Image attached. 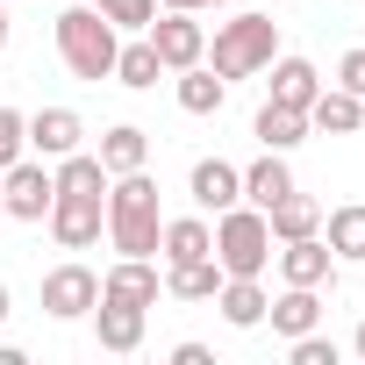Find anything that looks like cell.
I'll use <instances>...</instances> for the list:
<instances>
[{
	"instance_id": "cell-29",
	"label": "cell",
	"mask_w": 365,
	"mask_h": 365,
	"mask_svg": "<svg viewBox=\"0 0 365 365\" xmlns=\"http://www.w3.org/2000/svg\"><path fill=\"white\" fill-rule=\"evenodd\" d=\"M294 344V365H336V344L322 336V329H301V336H287Z\"/></svg>"
},
{
	"instance_id": "cell-24",
	"label": "cell",
	"mask_w": 365,
	"mask_h": 365,
	"mask_svg": "<svg viewBox=\"0 0 365 365\" xmlns=\"http://www.w3.org/2000/svg\"><path fill=\"white\" fill-rule=\"evenodd\" d=\"M251 136H258L265 150H294V143H308V115H301V108L265 101V108H258V122H251Z\"/></svg>"
},
{
	"instance_id": "cell-4",
	"label": "cell",
	"mask_w": 365,
	"mask_h": 365,
	"mask_svg": "<svg viewBox=\"0 0 365 365\" xmlns=\"http://www.w3.org/2000/svg\"><path fill=\"white\" fill-rule=\"evenodd\" d=\"M272 58H279V22H272V15H230V22L215 29V43H208L201 65H215V79H251V72H265Z\"/></svg>"
},
{
	"instance_id": "cell-6",
	"label": "cell",
	"mask_w": 365,
	"mask_h": 365,
	"mask_svg": "<svg viewBox=\"0 0 365 365\" xmlns=\"http://www.w3.org/2000/svg\"><path fill=\"white\" fill-rule=\"evenodd\" d=\"M51 194H58V179H51L43 158H15L8 172H0V215H15V222H43Z\"/></svg>"
},
{
	"instance_id": "cell-12",
	"label": "cell",
	"mask_w": 365,
	"mask_h": 365,
	"mask_svg": "<svg viewBox=\"0 0 365 365\" xmlns=\"http://www.w3.org/2000/svg\"><path fill=\"white\" fill-rule=\"evenodd\" d=\"M101 294H108V301L158 308V294H165V272H158V258H122V265H108V272H101Z\"/></svg>"
},
{
	"instance_id": "cell-19",
	"label": "cell",
	"mask_w": 365,
	"mask_h": 365,
	"mask_svg": "<svg viewBox=\"0 0 365 365\" xmlns=\"http://www.w3.org/2000/svg\"><path fill=\"white\" fill-rule=\"evenodd\" d=\"M265 322L279 329V336H301V329H322V287H287L272 308H265Z\"/></svg>"
},
{
	"instance_id": "cell-13",
	"label": "cell",
	"mask_w": 365,
	"mask_h": 365,
	"mask_svg": "<svg viewBox=\"0 0 365 365\" xmlns=\"http://www.w3.org/2000/svg\"><path fill=\"white\" fill-rule=\"evenodd\" d=\"M143 315L150 308H136V301H93V336H101V351H115V358H129L136 344H143Z\"/></svg>"
},
{
	"instance_id": "cell-7",
	"label": "cell",
	"mask_w": 365,
	"mask_h": 365,
	"mask_svg": "<svg viewBox=\"0 0 365 365\" xmlns=\"http://www.w3.org/2000/svg\"><path fill=\"white\" fill-rule=\"evenodd\" d=\"M93 301H101V272L93 265H51L43 272V315L51 322H79V315H93Z\"/></svg>"
},
{
	"instance_id": "cell-26",
	"label": "cell",
	"mask_w": 365,
	"mask_h": 365,
	"mask_svg": "<svg viewBox=\"0 0 365 365\" xmlns=\"http://www.w3.org/2000/svg\"><path fill=\"white\" fill-rule=\"evenodd\" d=\"M158 51H150V36H129L122 51H115V86H129V93H150L158 86Z\"/></svg>"
},
{
	"instance_id": "cell-33",
	"label": "cell",
	"mask_w": 365,
	"mask_h": 365,
	"mask_svg": "<svg viewBox=\"0 0 365 365\" xmlns=\"http://www.w3.org/2000/svg\"><path fill=\"white\" fill-rule=\"evenodd\" d=\"M0 51H8V0H0Z\"/></svg>"
},
{
	"instance_id": "cell-8",
	"label": "cell",
	"mask_w": 365,
	"mask_h": 365,
	"mask_svg": "<svg viewBox=\"0 0 365 365\" xmlns=\"http://www.w3.org/2000/svg\"><path fill=\"white\" fill-rule=\"evenodd\" d=\"M143 36H150V51H158V65H165V72H187V65H201V58H208V29H201L194 15H179V8H165Z\"/></svg>"
},
{
	"instance_id": "cell-15",
	"label": "cell",
	"mask_w": 365,
	"mask_h": 365,
	"mask_svg": "<svg viewBox=\"0 0 365 365\" xmlns=\"http://www.w3.org/2000/svg\"><path fill=\"white\" fill-rule=\"evenodd\" d=\"M265 230H272V244H294V237H315V230H322V201H308V194L294 187V194H279V201L265 208Z\"/></svg>"
},
{
	"instance_id": "cell-18",
	"label": "cell",
	"mask_w": 365,
	"mask_h": 365,
	"mask_svg": "<svg viewBox=\"0 0 365 365\" xmlns=\"http://www.w3.org/2000/svg\"><path fill=\"white\" fill-rule=\"evenodd\" d=\"M101 165H108V179H122V172H143L150 165V136L136 129V122H115L108 136H101V150H93Z\"/></svg>"
},
{
	"instance_id": "cell-23",
	"label": "cell",
	"mask_w": 365,
	"mask_h": 365,
	"mask_svg": "<svg viewBox=\"0 0 365 365\" xmlns=\"http://www.w3.org/2000/svg\"><path fill=\"white\" fill-rule=\"evenodd\" d=\"M215 287H222L215 251H208V258H187V265H165V294H172V301H215Z\"/></svg>"
},
{
	"instance_id": "cell-3",
	"label": "cell",
	"mask_w": 365,
	"mask_h": 365,
	"mask_svg": "<svg viewBox=\"0 0 365 365\" xmlns=\"http://www.w3.org/2000/svg\"><path fill=\"white\" fill-rule=\"evenodd\" d=\"M115 51H122V29L93 8H65L58 15V58H65V72L72 79H86V86H101V79H115Z\"/></svg>"
},
{
	"instance_id": "cell-35",
	"label": "cell",
	"mask_w": 365,
	"mask_h": 365,
	"mask_svg": "<svg viewBox=\"0 0 365 365\" xmlns=\"http://www.w3.org/2000/svg\"><path fill=\"white\" fill-rule=\"evenodd\" d=\"M351 351H358V358H365V322H358V336H351Z\"/></svg>"
},
{
	"instance_id": "cell-5",
	"label": "cell",
	"mask_w": 365,
	"mask_h": 365,
	"mask_svg": "<svg viewBox=\"0 0 365 365\" xmlns=\"http://www.w3.org/2000/svg\"><path fill=\"white\" fill-rule=\"evenodd\" d=\"M215 265H222V279H265V265H272L265 208L237 201V208H222V215H215Z\"/></svg>"
},
{
	"instance_id": "cell-22",
	"label": "cell",
	"mask_w": 365,
	"mask_h": 365,
	"mask_svg": "<svg viewBox=\"0 0 365 365\" xmlns=\"http://www.w3.org/2000/svg\"><path fill=\"white\" fill-rule=\"evenodd\" d=\"M279 194H294V172H287V150H265L258 165H244V201H251V208H272Z\"/></svg>"
},
{
	"instance_id": "cell-34",
	"label": "cell",
	"mask_w": 365,
	"mask_h": 365,
	"mask_svg": "<svg viewBox=\"0 0 365 365\" xmlns=\"http://www.w3.org/2000/svg\"><path fill=\"white\" fill-rule=\"evenodd\" d=\"M8 308H15V294H8V287H0V322H8Z\"/></svg>"
},
{
	"instance_id": "cell-32",
	"label": "cell",
	"mask_w": 365,
	"mask_h": 365,
	"mask_svg": "<svg viewBox=\"0 0 365 365\" xmlns=\"http://www.w3.org/2000/svg\"><path fill=\"white\" fill-rule=\"evenodd\" d=\"M158 8H179V15H201V8H222V0H158Z\"/></svg>"
},
{
	"instance_id": "cell-11",
	"label": "cell",
	"mask_w": 365,
	"mask_h": 365,
	"mask_svg": "<svg viewBox=\"0 0 365 365\" xmlns=\"http://www.w3.org/2000/svg\"><path fill=\"white\" fill-rule=\"evenodd\" d=\"M272 258H279V279H287V287H329V279H336V251L322 244V230H315V237L279 244Z\"/></svg>"
},
{
	"instance_id": "cell-25",
	"label": "cell",
	"mask_w": 365,
	"mask_h": 365,
	"mask_svg": "<svg viewBox=\"0 0 365 365\" xmlns=\"http://www.w3.org/2000/svg\"><path fill=\"white\" fill-rule=\"evenodd\" d=\"M230 101V79H215V65H187L179 72V108L187 115H222Z\"/></svg>"
},
{
	"instance_id": "cell-27",
	"label": "cell",
	"mask_w": 365,
	"mask_h": 365,
	"mask_svg": "<svg viewBox=\"0 0 365 365\" xmlns=\"http://www.w3.org/2000/svg\"><path fill=\"white\" fill-rule=\"evenodd\" d=\"M93 8H101L122 36H143V29L158 22V0H93Z\"/></svg>"
},
{
	"instance_id": "cell-31",
	"label": "cell",
	"mask_w": 365,
	"mask_h": 365,
	"mask_svg": "<svg viewBox=\"0 0 365 365\" xmlns=\"http://www.w3.org/2000/svg\"><path fill=\"white\" fill-rule=\"evenodd\" d=\"M208 358H215L208 344H172V365H208Z\"/></svg>"
},
{
	"instance_id": "cell-28",
	"label": "cell",
	"mask_w": 365,
	"mask_h": 365,
	"mask_svg": "<svg viewBox=\"0 0 365 365\" xmlns=\"http://www.w3.org/2000/svg\"><path fill=\"white\" fill-rule=\"evenodd\" d=\"M15 158H29V115H15V108H0V172H8Z\"/></svg>"
},
{
	"instance_id": "cell-17",
	"label": "cell",
	"mask_w": 365,
	"mask_h": 365,
	"mask_svg": "<svg viewBox=\"0 0 365 365\" xmlns=\"http://www.w3.org/2000/svg\"><path fill=\"white\" fill-rule=\"evenodd\" d=\"M265 72H272V101H279V108H301V115H308V101L322 93V72H315L308 58H272Z\"/></svg>"
},
{
	"instance_id": "cell-2",
	"label": "cell",
	"mask_w": 365,
	"mask_h": 365,
	"mask_svg": "<svg viewBox=\"0 0 365 365\" xmlns=\"http://www.w3.org/2000/svg\"><path fill=\"white\" fill-rule=\"evenodd\" d=\"M108 237H115L122 258H158L165 208H158V179H150V172H122V179H108Z\"/></svg>"
},
{
	"instance_id": "cell-21",
	"label": "cell",
	"mask_w": 365,
	"mask_h": 365,
	"mask_svg": "<svg viewBox=\"0 0 365 365\" xmlns=\"http://www.w3.org/2000/svg\"><path fill=\"white\" fill-rule=\"evenodd\" d=\"M208 251H215L208 215H179V222H165V237H158V258H165V265H187V258H208Z\"/></svg>"
},
{
	"instance_id": "cell-16",
	"label": "cell",
	"mask_w": 365,
	"mask_h": 365,
	"mask_svg": "<svg viewBox=\"0 0 365 365\" xmlns=\"http://www.w3.org/2000/svg\"><path fill=\"white\" fill-rule=\"evenodd\" d=\"M215 308H222L230 329H258L265 308H272V294H265V279H222L215 287Z\"/></svg>"
},
{
	"instance_id": "cell-9",
	"label": "cell",
	"mask_w": 365,
	"mask_h": 365,
	"mask_svg": "<svg viewBox=\"0 0 365 365\" xmlns=\"http://www.w3.org/2000/svg\"><path fill=\"white\" fill-rule=\"evenodd\" d=\"M72 150H86L79 108H36V115H29V158L58 165V158H72Z\"/></svg>"
},
{
	"instance_id": "cell-10",
	"label": "cell",
	"mask_w": 365,
	"mask_h": 365,
	"mask_svg": "<svg viewBox=\"0 0 365 365\" xmlns=\"http://www.w3.org/2000/svg\"><path fill=\"white\" fill-rule=\"evenodd\" d=\"M187 194H194L201 215L237 208V201H244V165H230V158H201V165L187 172Z\"/></svg>"
},
{
	"instance_id": "cell-1",
	"label": "cell",
	"mask_w": 365,
	"mask_h": 365,
	"mask_svg": "<svg viewBox=\"0 0 365 365\" xmlns=\"http://www.w3.org/2000/svg\"><path fill=\"white\" fill-rule=\"evenodd\" d=\"M51 179H58V194H51L43 222H51L58 251H93L101 230H108V165L93 150H72V158L51 165Z\"/></svg>"
},
{
	"instance_id": "cell-30",
	"label": "cell",
	"mask_w": 365,
	"mask_h": 365,
	"mask_svg": "<svg viewBox=\"0 0 365 365\" xmlns=\"http://www.w3.org/2000/svg\"><path fill=\"white\" fill-rule=\"evenodd\" d=\"M336 86H344V93H358V101H365V43H358V51H344V58H336Z\"/></svg>"
},
{
	"instance_id": "cell-14",
	"label": "cell",
	"mask_w": 365,
	"mask_h": 365,
	"mask_svg": "<svg viewBox=\"0 0 365 365\" xmlns=\"http://www.w3.org/2000/svg\"><path fill=\"white\" fill-rule=\"evenodd\" d=\"M308 129H322V136H358V129H365V101L344 93V86H322V93L308 101Z\"/></svg>"
},
{
	"instance_id": "cell-20",
	"label": "cell",
	"mask_w": 365,
	"mask_h": 365,
	"mask_svg": "<svg viewBox=\"0 0 365 365\" xmlns=\"http://www.w3.org/2000/svg\"><path fill=\"white\" fill-rule=\"evenodd\" d=\"M322 244L336 251V265H365V201H344V208H329V222H322Z\"/></svg>"
}]
</instances>
